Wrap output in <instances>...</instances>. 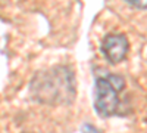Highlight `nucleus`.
Returning a JSON list of instances; mask_svg holds the SVG:
<instances>
[{
	"label": "nucleus",
	"mask_w": 147,
	"mask_h": 133,
	"mask_svg": "<svg viewBox=\"0 0 147 133\" xmlns=\"http://www.w3.org/2000/svg\"><path fill=\"white\" fill-rule=\"evenodd\" d=\"M32 99L46 105L71 104L77 95L75 77L68 67H55L40 71L30 83Z\"/></svg>",
	"instance_id": "f257e3e1"
},
{
	"label": "nucleus",
	"mask_w": 147,
	"mask_h": 133,
	"mask_svg": "<svg viewBox=\"0 0 147 133\" xmlns=\"http://www.w3.org/2000/svg\"><path fill=\"white\" fill-rule=\"evenodd\" d=\"M125 81L121 76L106 74L97 77L94 83V108L102 117H112L119 110V92L124 89Z\"/></svg>",
	"instance_id": "f03ea898"
},
{
	"label": "nucleus",
	"mask_w": 147,
	"mask_h": 133,
	"mask_svg": "<svg viewBox=\"0 0 147 133\" xmlns=\"http://www.w3.org/2000/svg\"><path fill=\"white\" fill-rule=\"evenodd\" d=\"M102 53L110 64H119L127 58L129 43L124 34H107L102 40Z\"/></svg>",
	"instance_id": "7ed1b4c3"
},
{
	"label": "nucleus",
	"mask_w": 147,
	"mask_h": 133,
	"mask_svg": "<svg viewBox=\"0 0 147 133\" xmlns=\"http://www.w3.org/2000/svg\"><path fill=\"white\" fill-rule=\"evenodd\" d=\"M125 2H127L128 5H131L132 8L147 10V0H125Z\"/></svg>",
	"instance_id": "20e7f679"
},
{
	"label": "nucleus",
	"mask_w": 147,
	"mask_h": 133,
	"mask_svg": "<svg viewBox=\"0 0 147 133\" xmlns=\"http://www.w3.org/2000/svg\"><path fill=\"white\" fill-rule=\"evenodd\" d=\"M81 133H100V130L99 129H96L93 124H90V123H85V124H82V127H81Z\"/></svg>",
	"instance_id": "39448f33"
}]
</instances>
